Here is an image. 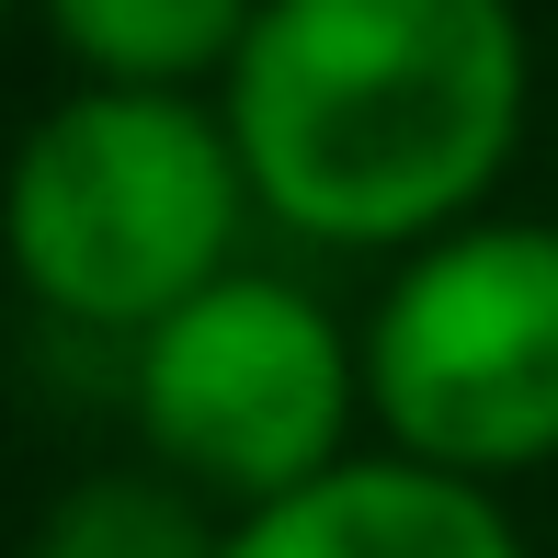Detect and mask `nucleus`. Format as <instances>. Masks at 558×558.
<instances>
[{
	"label": "nucleus",
	"mask_w": 558,
	"mask_h": 558,
	"mask_svg": "<svg viewBox=\"0 0 558 558\" xmlns=\"http://www.w3.org/2000/svg\"><path fill=\"white\" fill-rule=\"evenodd\" d=\"M125 411L171 490L251 513L342 468L353 434L376 422L365 331H342L331 296H308L296 274L228 263L217 286H194L171 319L125 342Z\"/></svg>",
	"instance_id": "3"
},
{
	"label": "nucleus",
	"mask_w": 558,
	"mask_h": 558,
	"mask_svg": "<svg viewBox=\"0 0 558 558\" xmlns=\"http://www.w3.org/2000/svg\"><path fill=\"white\" fill-rule=\"evenodd\" d=\"M217 104L286 240L399 263L490 217L536 114V46L513 0H263Z\"/></svg>",
	"instance_id": "1"
},
{
	"label": "nucleus",
	"mask_w": 558,
	"mask_h": 558,
	"mask_svg": "<svg viewBox=\"0 0 558 558\" xmlns=\"http://www.w3.org/2000/svg\"><path fill=\"white\" fill-rule=\"evenodd\" d=\"M251 217H263V194H251V160L217 92L81 81L23 125L12 171H0L12 286L46 319L104 342H137L194 286H217Z\"/></svg>",
	"instance_id": "2"
},
{
	"label": "nucleus",
	"mask_w": 558,
	"mask_h": 558,
	"mask_svg": "<svg viewBox=\"0 0 558 558\" xmlns=\"http://www.w3.org/2000/svg\"><path fill=\"white\" fill-rule=\"evenodd\" d=\"M12 12H35V0H0V23H12Z\"/></svg>",
	"instance_id": "8"
},
{
	"label": "nucleus",
	"mask_w": 558,
	"mask_h": 558,
	"mask_svg": "<svg viewBox=\"0 0 558 558\" xmlns=\"http://www.w3.org/2000/svg\"><path fill=\"white\" fill-rule=\"evenodd\" d=\"M35 23L81 81L217 92L228 58L251 46V23H263V0H35Z\"/></svg>",
	"instance_id": "6"
},
{
	"label": "nucleus",
	"mask_w": 558,
	"mask_h": 558,
	"mask_svg": "<svg viewBox=\"0 0 558 558\" xmlns=\"http://www.w3.org/2000/svg\"><path fill=\"white\" fill-rule=\"evenodd\" d=\"M12 558H217V524H206V501L171 490L160 468L148 478H81Z\"/></svg>",
	"instance_id": "7"
},
{
	"label": "nucleus",
	"mask_w": 558,
	"mask_h": 558,
	"mask_svg": "<svg viewBox=\"0 0 558 558\" xmlns=\"http://www.w3.org/2000/svg\"><path fill=\"white\" fill-rule=\"evenodd\" d=\"M217 558H524L490 478L422 468L399 445H353L308 490L217 524Z\"/></svg>",
	"instance_id": "5"
},
{
	"label": "nucleus",
	"mask_w": 558,
	"mask_h": 558,
	"mask_svg": "<svg viewBox=\"0 0 558 558\" xmlns=\"http://www.w3.org/2000/svg\"><path fill=\"white\" fill-rule=\"evenodd\" d=\"M376 445L456 478L558 468V217H468L399 251L365 308Z\"/></svg>",
	"instance_id": "4"
}]
</instances>
